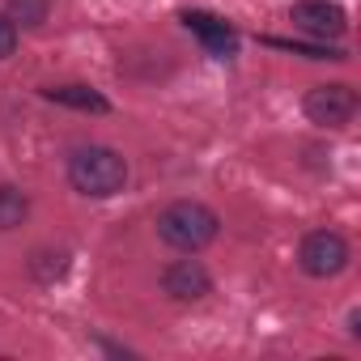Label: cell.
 <instances>
[{
  "instance_id": "6",
  "label": "cell",
  "mask_w": 361,
  "mask_h": 361,
  "mask_svg": "<svg viewBox=\"0 0 361 361\" xmlns=\"http://www.w3.org/2000/svg\"><path fill=\"white\" fill-rule=\"evenodd\" d=\"M161 289L174 302H200L204 293H213V276H209V268L200 259H174L161 272Z\"/></svg>"
},
{
  "instance_id": "1",
  "label": "cell",
  "mask_w": 361,
  "mask_h": 361,
  "mask_svg": "<svg viewBox=\"0 0 361 361\" xmlns=\"http://www.w3.org/2000/svg\"><path fill=\"white\" fill-rule=\"evenodd\" d=\"M68 183L94 200L119 196L128 188V161L106 145H81L68 153Z\"/></svg>"
},
{
  "instance_id": "12",
  "label": "cell",
  "mask_w": 361,
  "mask_h": 361,
  "mask_svg": "<svg viewBox=\"0 0 361 361\" xmlns=\"http://www.w3.org/2000/svg\"><path fill=\"white\" fill-rule=\"evenodd\" d=\"M18 51V26L9 13H0V60H9Z\"/></svg>"
},
{
  "instance_id": "10",
  "label": "cell",
  "mask_w": 361,
  "mask_h": 361,
  "mask_svg": "<svg viewBox=\"0 0 361 361\" xmlns=\"http://www.w3.org/2000/svg\"><path fill=\"white\" fill-rule=\"evenodd\" d=\"M47 13H51V0H9V18H13V26H43L47 22Z\"/></svg>"
},
{
  "instance_id": "4",
  "label": "cell",
  "mask_w": 361,
  "mask_h": 361,
  "mask_svg": "<svg viewBox=\"0 0 361 361\" xmlns=\"http://www.w3.org/2000/svg\"><path fill=\"white\" fill-rule=\"evenodd\" d=\"M302 106H306V119H310V123H319V128H344V123L357 115V90L344 85V81L314 85Z\"/></svg>"
},
{
  "instance_id": "2",
  "label": "cell",
  "mask_w": 361,
  "mask_h": 361,
  "mask_svg": "<svg viewBox=\"0 0 361 361\" xmlns=\"http://www.w3.org/2000/svg\"><path fill=\"white\" fill-rule=\"evenodd\" d=\"M217 230H221V217H217L209 204H200V200H174V204L161 209V217H157L161 243H170V247H178V251H204V247L217 238Z\"/></svg>"
},
{
  "instance_id": "7",
  "label": "cell",
  "mask_w": 361,
  "mask_h": 361,
  "mask_svg": "<svg viewBox=\"0 0 361 361\" xmlns=\"http://www.w3.org/2000/svg\"><path fill=\"white\" fill-rule=\"evenodd\" d=\"M183 26L204 43V51H209V56H217V60L238 56V35H234V26H230V22H221V18H213V13L192 9V13H183Z\"/></svg>"
},
{
  "instance_id": "3",
  "label": "cell",
  "mask_w": 361,
  "mask_h": 361,
  "mask_svg": "<svg viewBox=\"0 0 361 361\" xmlns=\"http://www.w3.org/2000/svg\"><path fill=\"white\" fill-rule=\"evenodd\" d=\"M298 264L310 276H336L348 268V243L336 230H310L298 247Z\"/></svg>"
},
{
  "instance_id": "5",
  "label": "cell",
  "mask_w": 361,
  "mask_h": 361,
  "mask_svg": "<svg viewBox=\"0 0 361 361\" xmlns=\"http://www.w3.org/2000/svg\"><path fill=\"white\" fill-rule=\"evenodd\" d=\"M293 26L314 35V39H340L348 30V18L340 5H331V0H298V5L289 9Z\"/></svg>"
},
{
  "instance_id": "9",
  "label": "cell",
  "mask_w": 361,
  "mask_h": 361,
  "mask_svg": "<svg viewBox=\"0 0 361 361\" xmlns=\"http://www.w3.org/2000/svg\"><path fill=\"white\" fill-rule=\"evenodd\" d=\"M26 217H30V200H26V192L13 188V183H0V230H18Z\"/></svg>"
},
{
  "instance_id": "11",
  "label": "cell",
  "mask_w": 361,
  "mask_h": 361,
  "mask_svg": "<svg viewBox=\"0 0 361 361\" xmlns=\"http://www.w3.org/2000/svg\"><path fill=\"white\" fill-rule=\"evenodd\" d=\"M30 272H35L39 281L51 285V281H60V276L68 272V255H64V251H56V255H51V251H39L35 264H30Z\"/></svg>"
},
{
  "instance_id": "8",
  "label": "cell",
  "mask_w": 361,
  "mask_h": 361,
  "mask_svg": "<svg viewBox=\"0 0 361 361\" xmlns=\"http://www.w3.org/2000/svg\"><path fill=\"white\" fill-rule=\"evenodd\" d=\"M43 98L60 102V106H73V111H94V115L111 111V102L98 90H90V85H51V90H43Z\"/></svg>"
}]
</instances>
